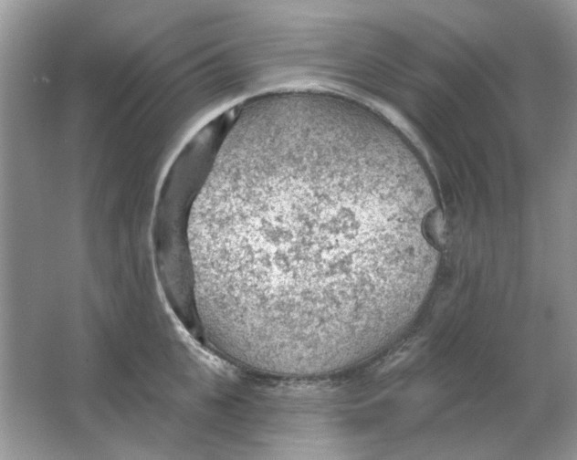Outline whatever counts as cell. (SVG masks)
Returning a JSON list of instances; mask_svg holds the SVG:
<instances>
[{
	"label": "cell",
	"instance_id": "cell-1",
	"mask_svg": "<svg viewBox=\"0 0 577 460\" xmlns=\"http://www.w3.org/2000/svg\"><path fill=\"white\" fill-rule=\"evenodd\" d=\"M435 210L413 150L358 102L309 94L244 110L188 220L205 332L272 375L353 368L425 300Z\"/></svg>",
	"mask_w": 577,
	"mask_h": 460
}]
</instances>
